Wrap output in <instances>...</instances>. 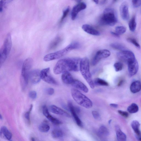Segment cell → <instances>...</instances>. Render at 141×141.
Masks as SVG:
<instances>
[{"label": "cell", "mask_w": 141, "mask_h": 141, "mask_svg": "<svg viewBox=\"0 0 141 141\" xmlns=\"http://www.w3.org/2000/svg\"><path fill=\"white\" fill-rule=\"evenodd\" d=\"M80 61L78 58H68L61 59L55 66L54 72L55 74H59L65 72L79 71Z\"/></svg>", "instance_id": "obj_1"}, {"label": "cell", "mask_w": 141, "mask_h": 141, "mask_svg": "<svg viewBox=\"0 0 141 141\" xmlns=\"http://www.w3.org/2000/svg\"><path fill=\"white\" fill-rule=\"evenodd\" d=\"M80 46L79 43L72 42L63 49L46 55L44 58V60L47 62L58 59L65 56L71 50L79 48Z\"/></svg>", "instance_id": "obj_2"}, {"label": "cell", "mask_w": 141, "mask_h": 141, "mask_svg": "<svg viewBox=\"0 0 141 141\" xmlns=\"http://www.w3.org/2000/svg\"><path fill=\"white\" fill-rule=\"evenodd\" d=\"M33 64L32 58H28L23 63L22 69L21 78V83L22 89L24 91L26 88L29 83V80L30 69Z\"/></svg>", "instance_id": "obj_3"}, {"label": "cell", "mask_w": 141, "mask_h": 141, "mask_svg": "<svg viewBox=\"0 0 141 141\" xmlns=\"http://www.w3.org/2000/svg\"><path fill=\"white\" fill-rule=\"evenodd\" d=\"M80 69L82 75L92 89L95 87L90 70L89 60L87 57H84L80 60Z\"/></svg>", "instance_id": "obj_4"}, {"label": "cell", "mask_w": 141, "mask_h": 141, "mask_svg": "<svg viewBox=\"0 0 141 141\" xmlns=\"http://www.w3.org/2000/svg\"><path fill=\"white\" fill-rule=\"evenodd\" d=\"M71 93L73 100L81 106L86 109L92 107L93 104L91 100L79 90L75 88L72 89Z\"/></svg>", "instance_id": "obj_5"}, {"label": "cell", "mask_w": 141, "mask_h": 141, "mask_svg": "<svg viewBox=\"0 0 141 141\" xmlns=\"http://www.w3.org/2000/svg\"><path fill=\"white\" fill-rule=\"evenodd\" d=\"M117 15L114 10L110 8L105 9L100 19V23L103 25H114L117 22Z\"/></svg>", "instance_id": "obj_6"}, {"label": "cell", "mask_w": 141, "mask_h": 141, "mask_svg": "<svg viewBox=\"0 0 141 141\" xmlns=\"http://www.w3.org/2000/svg\"><path fill=\"white\" fill-rule=\"evenodd\" d=\"M12 41L10 33L7 35L0 51V66L1 67L5 61L11 51Z\"/></svg>", "instance_id": "obj_7"}, {"label": "cell", "mask_w": 141, "mask_h": 141, "mask_svg": "<svg viewBox=\"0 0 141 141\" xmlns=\"http://www.w3.org/2000/svg\"><path fill=\"white\" fill-rule=\"evenodd\" d=\"M40 75L41 79L46 83L54 85L58 84L57 82L51 75L49 68L42 69L40 71Z\"/></svg>", "instance_id": "obj_8"}, {"label": "cell", "mask_w": 141, "mask_h": 141, "mask_svg": "<svg viewBox=\"0 0 141 141\" xmlns=\"http://www.w3.org/2000/svg\"><path fill=\"white\" fill-rule=\"evenodd\" d=\"M110 55V52L108 50L103 49L98 51L93 59L92 62V65L93 66L96 65L101 60L109 57Z\"/></svg>", "instance_id": "obj_9"}, {"label": "cell", "mask_w": 141, "mask_h": 141, "mask_svg": "<svg viewBox=\"0 0 141 141\" xmlns=\"http://www.w3.org/2000/svg\"><path fill=\"white\" fill-rule=\"evenodd\" d=\"M117 57L121 60L128 63L135 58V55L130 51L125 50L117 53Z\"/></svg>", "instance_id": "obj_10"}, {"label": "cell", "mask_w": 141, "mask_h": 141, "mask_svg": "<svg viewBox=\"0 0 141 141\" xmlns=\"http://www.w3.org/2000/svg\"><path fill=\"white\" fill-rule=\"evenodd\" d=\"M127 64L130 76H134L137 72L138 70L139 65L137 61L135 58L129 61Z\"/></svg>", "instance_id": "obj_11"}, {"label": "cell", "mask_w": 141, "mask_h": 141, "mask_svg": "<svg viewBox=\"0 0 141 141\" xmlns=\"http://www.w3.org/2000/svg\"><path fill=\"white\" fill-rule=\"evenodd\" d=\"M86 7V5L83 2H80L74 6L73 8L71 13V17L72 20H74L78 13L81 11L85 9Z\"/></svg>", "instance_id": "obj_12"}, {"label": "cell", "mask_w": 141, "mask_h": 141, "mask_svg": "<svg viewBox=\"0 0 141 141\" xmlns=\"http://www.w3.org/2000/svg\"><path fill=\"white\" fill-rule=\"evenodd\" d=\"M40 71L38 69H35L30 72L29 76L31 83L33 84H37L40 82L41 80Z\"/></svg>", "instance_id": "obj_13"}, {"label": "cell", "mask_w": 141, "mask_h": 141, "mask_svg": "<svg viewBox=\"0 0 141 141\" xmlns=\"http://www.w3.org/2000/svg\"><path fill=\"white\" fill-rule=\"evenodd\" d=\"M68 107L70 112H71L78 126L81 127H82L83 124L77 115V113L75 110V107L74 106L72 103L70 102H69L68 103Z\"/></svg>", "instance_id": "obj_14"}, {"label": "cell", "mask_w": 141, "mask_h": 141, "mask_svg": "<svg viewBox=\"0 0 141 141\" xmlns=\"http://www.w3.org/2000/svg\"><path fill=\"white\" fill-rule=\"evenodd\" d=\"M120 12L121 17L125 21H127L130 17L128 7L126 3H123L120 7Z\"/></svg>", "instance_id": "obj_15"}, {"label": "cell", "mask_w": 141, "mask_h": 141, "mask_svg": "<svg viewBox=\"0 0 141 141\" xmlns=\"http://www.w3.org/2000/svg\"><path fill=\"white\" fill-rule=\"evenodd\" d=\"M50 110L52 113L57 115L70 117L68 113L64 110L54 105H51L49 107Z\"/></svg>", "instance_id": "obj_16"}, {"label": "cell", "mask_w": 141, "mask_h": 141, "mask_svg": "<svg viewBox=\"0 0 141 141\" xmlns=\"http://www.w3.org/2000/svg\"><path fill=\"white\" fill-rule=\"evenodd\" d=\"M71 85L75 89L80 90L85 93H87L89 91L86 86L80 81L74 80Z\"/></svg>", "instance_id": "obj_17"}, {"label": "cell", "mask_w": 141, "mask_h": 141, "mask_svg": "<svg viewBox=\"0 0 141 141\" xmlns=\"http://www.w3.org/2000/svg\"><path fill=\"white\" fill-rule=\"evenodd\" d=\"M61 78L62 82L66 84L71 85L74 80L71 74L68 72L62 73Z\"/></svg>", "instance_id": "obj_18"}, {"label": "cell", "mask_w": 141, "mask_h": 141, "mask_svg": "<svg viewBox=\"0 0 141 141\" xmlns=\"http://www.w3.org/2000/svg\"><path fill=\"white\" fill-rule=\"evenodd\" d=\"M82 28L87 33L94 36H99L100 34L99 31L96 30L91 25L85 24L82 26Z\"/></svg>", "instance_id": "obj_19"}, {"label": "cell", "mask_w": 141, "mask_h": 141, "mask_svg": "<svg viewBox=\"0 0 141 141\" xmlns=\"http://www.w3.org/2000/svg\"><path fill=\"white\" fill-rule=\"evenodd\" d=\"M115 131L117 141H126V135L121 130L120 127L118 125L116 126Z\"/></svg>", "instance_id": "obj_20"}, {"label": "cell", "mask_w": 141, "mask_h": 141, "mask_svg": "<svg viewBox=\"0 0 141 141\" xmlns=\"http://www.w3.org/2000/svg\"><path fill=\"white\" fill-rule=\"evenodd\" d=\"M62 40L61 37L58 36L53 40L49 44L48 49V50H51L56 48L60 44Z\"/></svg>", "instance_id": "obj_21"}, {"label": "cell", "mask_w": 141, "mask_h": 141, "mask_svg": "<svg viewBox=\"0 0 141 141\" xmlns=\"http://www.w3.org/2000/svg\"><path fill=\"white\" fill-rule=\"evenodd\" d=\"M141 89V83L139 81H136L133 82L130 86V91L133 93L138 92Z\"/></svg>", "instance_id": "obj_22"}, {"label": "cell", "mask_w": 141, "mask_h": 141, "mask_svg": "<svg viewBox=\"0 0 141 141\" xmlns=\"http://www.w3.org/2000/svg\"><path fill=\"white\" fill-rule=\"evenodd\" d=\"M1 136L2 135L7 140H10L12 138V134L6 127L4 126L2 127L1 129Z\"/></svg>", "instance_id": "obj_23"}, {"label": "cell", "mask_w": 141, "mask_h": 141, "mask_svg": "<svg viewBox=\"0 0 141 141\" xmlns=\"http://www.w3.org/2000/svg\"><path fill=\"white\" fill-rule=\"evenodd\" d=\"M140 125L139 123L137 120L133 121L131 124V126L133 130L138 136H139L141 134L139 129Z\"/></svg>", "instance_id": "obj_24"}, {"label": "cell", "mask_w": 141, "mask_h": 141, "mask_svg": "<svg viewBox=\"0 0 141 141\" xmlns=\"http://www.w3.org/2000/svg\"><path fill=\"white\" fill-rule=\"evenodd\" d=\"M51 134L53 138H57L61 137L63 135V133L60 129H56L52 131Z\"/></svg>", "instance_id": "obj_25"}, {"label": "cell", "mask_w": 141, "mask_h": 141, "mask_svg": "<svg viewBox=\"0 0 141 141\" xmlns=\"http://www.w3.org/2000/svg\"><path fill=\"white\" fill-rule=\"evenodd\" d=\"M50 122H51L53 124L56 125H60L62 123L59 120L55 118L50 114L49 113L48 114L45 116Z\"/></svg>", "instance_id": "obj_26"}, {"label": "cell", "mask_w": 141, "mask_h": 141, "mask_svg": "<svg viewBox=\"0 0 141 141\" xmlns=\"http://www.w3.org/2000/svg\"><path fill=\"white\" fill-rule=\"evenodd\" d=\"M139 110L138 105L135 103H133L128 107L127 110L130 113H135L138 112Z\"/></svg>", "instance_id": "obj_27"}, {"label": "cell", "mask_w": 141, "mask_h": 141, "mask_svg": "<svg viewBox=\"0 0 141 141\" xmlns=\"http://www.w3.org/2000/svg\"><path fill=\"white\" fill-rule=\"evenodd\" d=\"M95 85L102 86H108L109 84L107 82L99 78L95 79L94 82Z\"/></svg>", "instance_id": "obj_28"}, {"label": "cell", "mask_w": 141, "mask_h": 141, "mask_svg": "<svg viewBox=\"0 0 141 141\" xmlns=\"http://www.w3.org/2000/svg\"><path fill=\"white\" fill-rule=\"evenodd\" d=\"M129 27L132 32H134L136 28V23L135 17H133L129 23Z\"/></svg>", "instance_id": "obj_29"}, {"label": "cell", "mask_w": 141, "mask_h": 141, "mask_svg": "<svg viewBox=\"0 0 141 141\" xmlns=\"http://www.w3.org/2000/svg\"><path fill=\"white\" fill-rule=\"evenodd\" d=\"M99 132L100 134L105 136H107L109 134L108 129L104 126H102L100 128Z\"/></svg>", "instance_id": "obj_30"}, {"label": "cell", "mask_w": 141, "mask_h": 141, "mask_svg": "<svg viewBox=\"0 0 141 141\" xmlns=\"http://www.w3.org/2000/svg\"><path fill=\"white\" fill-rule=\"evenodd\" d=\"M50 129L49 125L43 123L40 125L39 127V130L42 132H48Z\"/></svg>", "instance_id": "obj_31"}, {"label": "cell", "mask_w": 141, "mask_h": 141, "mask_svg": "<svg viewBox=\"0 0 141 141\" xmlns=\"http://www.w3.org/2000/svg\"><path fill=\"white\" fill-rule=\"evenodd\" d=\"M126 30V27L122 26H117L115 29L116 32L119 35L125 33Z\"/></svg>", "instance_id": "obj_32"}, {"label": "cell", "mask_w": 141, "mask_h": 141, "mask_svg": "<svg viewBox=\"0 0 141 141\" xmlns=\"http://www.w3.org/2000/svg\"><path fill=\"white\" fill-rule=\"evenodd\" d=\"M110 46L113 48L120 50L121 51L125 50V47L122 45L118 43H113L111 44Z\"/></svg>", "instance_id": "obj_33"}, {"label": "cell", "mask_w": 141, "mask_h": 141, "mask_svg": "<svg viewBox=\"0 0 141 141\" xmlns=\"http://www.w3.org/2000/svg\"><path fill=\"white\" fill-rule=\"evenodd\" d=\"M116 71L118 72L122 70L123 68V64L121 62H117L114 65Z\"/></svg>", "instance_id": "obj_34"}, {"label": "cell", "mask_w": 141, "mask_h": 141, "mask_svg": "<svg viewBox=\"0 0 141 141\" xmlns=\"http://www.w3.org/2000/svg\"><path fill=\"white\" fill-rule=\"evenodd\" d=\"M69 7H68L63 11V14L62 16L60 19V23L62 22L66 17H67V15L69 12Z\"/></svg>", "instance_id": "obj_35"}, {"label": "cell", "mask_w": 141, "mask_h": 141, "mask_svg": "<svg viewBox=\"0 0 141 141\" xmlns=\"http://www.w3.org/2000/svg\"><path fill=\"white\" fill-rule=\"evenodd\" d=\"M10 1H0V11L2 12L6 6V4Z\"/></svg>", "instance_id": "obj_36"}, {"label": "cell", "mask_w": 141, "mask_h": 141, "mask_svg": "<svg viewBox=\"0 0 141 141\" xmlns=\"http://www.w3.org/2000/svg\"><path fill=\"white\" fill-rule=\"evenodd\" d=\"M128 41L132 43V44L135 45L137 48L140 49V46L137 41L134 38H129L128 39Z\"/></svg>", "instance_id": "obj_37"}, {"label": "cell", "mask_w": 141, "mask_h": 141, "mask_svg": "<svg viewBox=\"0 0 141 141\" xmlns=\"http://www.w3.org/2000/svg\"><path fill=\"white\" fill-rule=\"evenodd\" d=\"M33 107L32 104L30 105V108L29 111L27 112L25 114V117L26 119L28 120L29 122H30V114L31 112L32 111Z\"/></svg>", "instance_id": "obj_38"}, {"label": "cell", "mask_w": 141, "mask_h": 141, "mask_svg": "<svg viewBox=\"0 0 141 141\" xmlns=\"http://www.w3.org/2000/svg\"><path fill=\"white\" fill-rule=\"evenodd\" d=\"M92 114L94 118L96 120H99L100 119V116L98 112L96 111H93Z\"/></svg>", "instance_id": "obj_39"}, {"label": "cell", "mask_w": 141, "mask_h": 141, "mask_svg": "<svg viewBox=\"0 0 141 141\" xmlns=\"http://www.w3.org/2000/svg\"><path fill=\"white\" fill-rule=\"evenodd\" d=\"M45 92L47 94L49 95H51L54 94V90L52 88H48L45 89Z\"/></svg>", "instance_id": "obj_40"}, {"label": "cell", "mask_w": 141, "mask_h": 141, "mask_svg": "<svg viewBox=\"0 0 141 141\" xmlns=\"http://www.w3.org/2000/svg\"><path fill=\"white\" fill-rule=\"evenodd\" d=\"M29 96L31 99L34 100L36 99L37 96V92L34 91H30L29 93Z\"/></svg>", "instance_id": "obj_41"}, {"label": "cell", "mask_w": 141, "mask_h": 141, "mask_svg": "<svg viewBox=\"0 0 141 141\" xmlns=\"http://www.w3.org/2000/svg\"><path fill=\"white\" fill-rule=\"evenodd\" d=\"M133 5L135 8L138 7L141 5V1H132Z\"/></svg>", "instance_id": "obj_42"}, {"label": "cell", "mask_w": 141, "mask_h": 141, "mask_svg": "<svg viewBox=\"0 0 141 141\" xmlns=\"http://www.w3.org/2000/svg\"><path fill=\"white\" fill-rule=\"evenodd\" d=\"M118 112L120 115L125 118H127L129 116L128 113L127 112L121 110H119Z\"/></svg>", "instance_id": "obj_43"}, {"label": "cell", "mask_w": 141, "mask_h": 141, "mask_svg": "<svg viewBox=\"0 0 141 141\" xmlns=\"http://www.w3.org/2000/svg\"><path fill=\"white\" fill-rule=\"evenodd\" d=\"M110 105L111 107L114 108H117L118 107V105L113 103H111L110 104Z\"/></svg>", "instance_id": "obj_44"}, {"label": "cell", "mask_w": 141, "mask_h": 141, "mask_svg": "<svg viewBox=\"0 0 141 141\" xmlns=\"http://www.w3.org/2000/svg\"><path fill=\"white\" fill-rule=\"evenodd\" d=\"M111 33L113 35V36L116 37H119V35L118 34H117L116 32H111Z\"/></svg>", "instance_id": "obj_45"}, {"label": "cell", "mask_w": 141, "mask_h": 141, "mask_svg": "<svg viewBox=\"0 0 141 141\" xmlns=\"http://www.w3.org/2000/svg\"><path fill=\"white\" fill-rule=\"evenodd\" d=\"M123 80H121V81H120V82H119L118 84V86H120L121 85H122V83H123Z\"/></svg>", "instance_id": "obj_46"}, {"label": "cell", "mask_w": 141, "mask_h": 141, "mask_svg": "<svg viewBox=\"0 0 141 141\" xmlns=\"http://www.w3.org/2000/svg\"><path fill=\"white\" fill-rule=\"evenodd\" d=\"M93 1L94 2H95V3L96 4H98L99 3V1Z\"/></svg>", "instance_id": "obj_47"}, {"label": "cell", "mask_w": 141, "mask_h": 141, "mask_svg": "<svg viewBox=\"0 0 141 141\" xmlns=\"http://www.w3.org/2000/svg\"><path fill=\"white\" fill-rule=\"evenodd\" d=\"M31 141H36V140H35V139L33 138H31Z\"/></svg>", "instance_id": "obj_48"}, {"label": "cell", "mask_w": 141, "mask_h": 141, "mask_svg": "<svg viewBox=\"0 0 141 141\" xmlns=\"http://www.w3.org/2000/svg\"><path fill=\"white\" fill-rule=\"evenodd\" d=\"M111 121H112V120H110L109 121V124H110L111 122Z\"/></svg>", "instance_id": "obj_49"}, {"label": "cell", "mask_w": 141, "mask_h": 141, "mask_svg": "<svg viewBox=\"0 0 141 141\" xmlns=\"http://www.w3.org/2000/svg\"><path fill=\"white\" fill-rule=\"evenodd\" d=\"M0 119H2V117L1 114L0 115Z\"/></svg>", "instance_id": "obj_50"}, {"label": "cell", "mask_w": 141, "mask_h": 141, "mask_svg": "<svg viewBox=\"0 0 141 141\" xmlns=\"http://www.w3.org/2000/svg\"><path fill=\"white\" fill-rule=\"evenodd\" d=\"M139 140L140 141H141V137L140 138H139Z\"/></svg>", "instance_id": "obj_51"}, {"label": "cell", "mask_w": 141, "mask_h": 141, "mask_svg": "<svg viewBox=\"0 0 141 141\" xmlns=\"http://www.w3.org/2000/svg\"><path fill=\"white\" fill-rule=\"evenodd\" d=\"M10 141H13L11 140H10Z\"/></svg>", "instance_id": "obj_52"}]
</instances>
